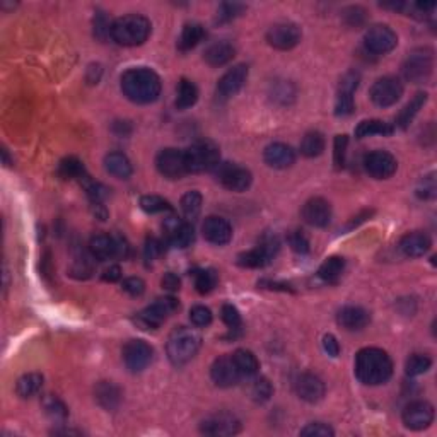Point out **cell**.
Listing matches in <instances>:
<instances>
[{"mask_svg":"<svg viewBox=\"0 0 437 437\" xmlns=\"http://www.w3.org/2000/svg\"><path fill=\"white\" fill-rule=\"evenodd\" d=\"M347 145H349V137H347V135H337V137H335L333 161H335V166H337V169L345 168Z\"/></svg>","mask_w":437,"mask_h":437,"instance_id":"cell-50","label":"cell"},{"mask_svg":"<svg viewBox=\"0 0 437 437\" xmlns=\"http://www.w3.org/2000/svg\"><path fill=\"white\" fill-rule=\"evenodd\" d=\"M360 82V75L356 70H350L342 77L340 86L337 93V103H335V113L338 116H349L353 113V93L357 91Z\"/></svg>","mask_w":437,"mask_h":437,"instance_id":"cell-18","label":"cell"},{"mask_svg":"<svg viewBox=\"0 0 437 437\" xmlns=\"http://www.w3.org/2000/svg\"><path fill=\"white\" fill-rule=\"evenodd\" d=\"M122 278V269L118 265H113L109 269L104 270L103 273V280L106 282H118Z\"/></svg>","mask_w":437,"mask_h":437,"instance_id":"cell-60","label":"cell"},{"mask_svg":"<svg viewBox=\"0 0 437 437\" xmlns=\"http://www.w3.org/2000/svg\"><path fill=\"white\" fill-rule=\"evenodd\" d=\"M58 175L62 176L63 180H81V182L86 178V176H88L86 175L84 164H82L81 161L74 156L65 157V159L60 163Z\"/></svg>","mask_w":437,"mask_h":437,"instance_id":"cell-40","label":"cell"},{"mask_svg":"<svg viewBox=\"0 0 437 437\" xmlns=\"http://www.w3.org/2000/svg\"><path fill=\"white\" fill-rule=\"evenodd\" d=\"M150 21L141 14H128L118 17L111 24V38L122 47L144 45L150 35Z\"/></svg>","mask_w":437,"mask_h":437,"instance_id":"cell-3","label":"cell"},{"mask_svg":"<svg viewBox=\"0 0 437 437\" xmlns=\"http://www.w3.org/2000/svg\"><path fill=\"white\" fill-rule=\"evenodd\" d=\"M417 195H419L420 198H425V200H429V198H434L436 197V178L434 175H429L425 176L424 180H422L419 188H417Z\"/></svg>","mask_w":437,"mask_h":437,"instance_id":"cell-55","label":"cell"},{"mask_svg":"<svg viewBox=\"0 0 437 437\" xmlns=\"http://www.w3.org/2000/svg\"><path fill=\"white\" fill-rule=\"evenodd\" d=\"M221 318H222V321H224L225 325L231 328L232 331L239 330L241 325H243V321H241L239 311H237V308L232 306V304H224V306H222Z\"/></svg>","mask_w":437,"mask_h":437,"instance_id":"cell-49","label":"cell"},{"mask_svg":"<svg viewBox=\"0 0 437 437\" xmlns=\"http://www.w3.org/2000/svg\"><path fill=\"white\" fill-rule=\"evenodd\" d=\"M244 9L246 7L243 6V3H236V2H225L222 3L221 7H218L217 10V19L221 22H229L232 21V19L239 17L241 14L244 13Z\"/></svg>","mask_w":437,"mask_h":437,"instance_id":"cell-47","label":"cell"},{"mask_svg":"<svg viewBox=\"0 0 437 437\" xmlns=\"http://www.w3.org/2000/svg\"><path fill=\"white\" fill-rule=\"evenodd\" d=\"M154 350L144 340H130L123 347V363L132 372H142L152 363Z\"/></svg>","mask_w":437,"mask_h":437,"instance_id":"cell-15","label":"cell"},{"mask_svg":"<svg viewBox=\"0 0 437 437\" xmlns=\"http://www.w3.org/2000/svg\"><path fill=\"white\" fill-rule=\"evenodd\" d=\"M195 287L200 294H209L217 285V273L212 269H200L193 272Z\"/></svg>","mask_w":437,"mask_h":437,"instance_id":"cell-43","label":"cell"},{"mask_svg":"<svg viewBox=\"0 0 437 437\" xmlns=\"http://www.w3.org/2000/svg\"><path fill=\"white\" fill-rule=\"evenodd\" d=\"M43 388V376L38 372H28V374L21 376L16 383V393L21 398H33Z\"/></svg>","mask_w":437,"mask_h":437,"instance_id":"cell-33","label":"cell"},{"mask_svg":"<svg viewBox=\"0 0 437 437\" xmlns=\"http://www.w3.org/2000/svg\"><path fill=\"white\" fill-rule=\"evenodd\" d=\"M323 349H325V352L330 357H338V353H340V344H338L337 338L330 333L323 337Z\"/></svg>","mask_w":437,"mask_h":437,"instance_id":"cell-58","label":"cell"},{"mask_svg":"<svg viewBox=\"0 0 437 437\" xmlns=\"http://www.w3.org/2000/svg\"><path fill=\"white\" fill-rule=\"evenodd\" d=\"M161 285H163V289H166L168 292H176L180 289V285H182V282H180L178 275L168 272V273H164L163 280H161Z\"/></svg>","mask_w":437,"mask_h":437,"instance_id":"cell-59","label":"cell"},{"mask_svg":"<svg viewBox=\"0 0 437 437\" xmlns=\"http://www.w3.org/2000/svg\"><path fill=\"white\" fill-rule=\"evenodd\" d=\"M216 169L218 182L222 183V186H225L231 191H246L251 186V182H253L250 169L243 168V166L225 163L218 164Z\"/></svg>","mask_w":437,"mask_h":437,"instance_id":"cell-13","label":"cell"},{"mask_svg":"<svg viewBox=\"0 0 437 437\" xmlns=\"http://www.w3.org/2000/svg\"><path fill=\"white\" fill-rule=\"evenodd\" d=\"M263 159L265 163L273 169H287L296 163V152L292 150L291 145L282 144V142H275L270 144L263 152Z\"/></svg>","mask_w":437,"mask_h":437,"instance_id":"cell-26","label":"cell"},{"mask_svg":"<svg viewBox=\"0 0 437 437\" xmlns=\"http://www.w3.org/2000/svg\"><path fill=\"white\" fill-rule=\"evenodd\" d=\"M180 310L178 299H175L173 296L159 297V299L154 301L150 306H147L145 310H142L135 318V323L138 326H142L144 330H157L169 316L175 315Z\"/></svg>","mask_w":437,"mask_h":437,"instance_id":"cell-5","label":"cell"},{"mask_svg":"<svg viewBox=\"0 0 437 437\" xmlns=\"http://www.w3.org/2000/svg\"><path fill=\"white\" fill-rule=\"evenodd\" d=\"M294 390L301 400L308 403H318L325 397V383L311 372H303L297 376L294 381Z\"/></svg>","mask_w":437,"mask_h":437,"instance_id":"cell-22","label":"cell"},{"mask_svg":"<svg viewBox=\"0 0 437 437\" xmlns=\"http://www.w3.org/2000/svg\"><path fill=\"white\" fill-rule=\"evenodd\" d=\"M338 325L349 331H359L371 323V315L360 306H345L337 315Z\"/></svg>","mask_w":437,"mask_h":437,"instance_id":"cell-27","label":"cell"},{"mask_svg":"<svg viewBox=\"0 0 437 437\" xmlns=\"http://www.w3.org/2000/svg\"><path fill=\"white\" fill-rule=\"evenodd\" d=\"M89 251L93 258L100 262H108V260L118 258V256L128 255V244L123 237L109 236V235H94L89 241Z\"/></svg>","mask_w":437,"mask_h":437,"instance_id":"cell-9","label":"cell"},{"mask_svg":"<svg viewBox=\"0 0 437 437\" xmlns=\"http://www.w3.org/2000/svg\"><path fill=\"white\" fill-rule=\"evenodd\" d=\"M157 171L169 180H180L188 175L186 159H184V150L180 149H163L156 157Z\"/></svg>","mask_w":437,"mask_h":437,"instance_id":"cell-12","label":"cell"},{"mask_svg":"<svg viewBox=\"0 0 437 437\" xmlns=\"http://www.w3.org/2000/svg\"><path fill=\"white\" fill-rule=\"evenodd\" d=\"M273 393L272 384L267 378H256L253 383H251V398L258 403H265L270 400Z\"/></svg>","mask_w":437,"mask_h":437,"instance_id":"cell-46","label":"cell"},{"mask_svg":"<svg viewBox=\"0 0 437 437\" xmlns=\"http://www.w3.org/2000/svg\"><path fill=\"white\" fill-rule=\"evenodd\" d=\"M278 248H280V243H278L277 236H265L260 241L258 246L237 256V265L244 267V269H263L272 262Z\"/></svg>","mask_w":437,"mask_h":437,"instance_id":"cell-8","label":"cell"},{"mask_svg":"<svg viewBox=\"0 0 437 437\" xmlns=\"http://www.w3.org/2000/svg\"><path fill=\"white\" fill-rule=\"evenodd\" d=\"M232 359H235L237 369H239V372L243 376H248V378H251V376L258 374L260 363L251 350L237 349L236 352L232 353Z\"/></svg>","mask_w":437,"mask_h":437,"instance_id":"cell-35","label":"cell"},{"mask_svg":"<svg viewBox=\"0 0 437 437\" xmlns=\"http://www.w3.org/2000/svg\"><path fill=\"white\" fill-rule=\"evenodd\" d=\"M395 132V127L390 123L383 122V120H364L356 128V137L365 138L372 137V135H391Z\"/></svg>","mask_w":437,"mask_h":437,"instance_id":"cell-36","label":"cell"},{"mask_svg":"<svg viewBox=\"0 0 437 437\" xmlns=\"http://www.w3.org/2000/svg\"><path fill=\"white\" fill-rule=\"evenodd\" d=\"M161 251H163V244H161V241L156 239V237H147L145 250H144L145 262L152 263L154 260L161 255Z\"/></svg>","mask_w":437,"mask_h":437,"instance_id":"cell-57","label":"cell"},{"mask_svg":"<svg viewBox=\"0 0 437 437\" xmlns=\"http://www.w3.org/2000/svg\"><path fill=\"white\" fill-rule=\"evenodd\" d=\"M303 218L312 228H326L331 222V205L325 198L315 197L303 207Z\"/></svg>","mask_w":437,"mask_h":437,"instance_id":"cell-24","label":"cell"},{"mask_svg":"<svg viewBox=\"0 0 437 437\" xmlns=\"http://www.w3.org/2000/svg\"><path fill=\"white\" fill-rule=\"evenodd\" d=\"M184 159H186L188 173L212 171L218 166L221 152L212 142H197L184 150Z\"/></svg>","mask_w":437,"mask_h":437,"instance_id":"cell-6","label":"cell"},{"mask_svg":"<svg viewBox=\"0 0 437 437\" xmlns=\"http://www.w3.org/2000/svg\"><path fill=\"white\" fill-rule=\"evenodd\" d=\"M364 168L372 178L388 180L397 173L398 163L393 154L386 150H372L364 157Z\"/></svg>","mask_w":437,"mask_h":437,"instance_id":"cell-16","label":"cell"},{"mask_svg":"<svg viewBox=\"0 0 437 437\" xmlns=\"http://www.w3.org/2000/svg\"><path fill=\"white\" fill-rule=\"evenodd\" d=\"M161 79L154 70L147 67H137V69H128L122 75V91L132 103L149 104L159 97Z\"/></svg>","mask_w":437,"mask_h":437,"instance_id":"cell-1","label":"cell"},{"mask_svg":"<svg viewBox=\"0 0 437 437\" xmlns=\"http://www.w3.org/2000/svg\"><path fill=\"white\" fill-rule=\"evenodd\" d=\"M425 103H427V94L417 93L415 96H413V100L410 101V103L402 109L400 115L397 116V127L402 128V130L408 128L410 123H412L413 118L419 115V111L424 108Z\"/></svg>","mask_w":437,"mask_h":437,"instance_id":"cell-32","label":"cell"},{"mask_svg":"<svg viewBox=\"0 0 437 437\" xmlns=\"http://www.w3.org/2000/svg\"><path fill=\"white\" fill-rule=\"evenodd\" d=\"M287 241H289V246H291L296 253L306 255L308 251H310V241H308V237L304 236L301 231L291 232V235L287 236Z\"/></svg>","mask_w":437,"mask_h":437,"instance_id":"cell-53","label":"cell"},{"mask_svg":"<svg viewBox=\"0 0 437 437\" xmlns=\"http://www.w3.org/2000/svg\"><path fill=\"white\" fill-rule=\"evenodd\" d=\"M372 103L376 106H381V108H388V106H393L395 103L400 101V97L403 96V84L400 82V79L397 77H381L372 84L371 93Z\"/></svg>","mask_w":437,"mask_h":437,"instance_id":"cell-11","label":"cell"},{"mask_svg":"<svg viewBox=\"0 0 437 437\" xmlns=\"http://www.w3.org/2000/svg\"><path fill=\"white\" fill-rule=\"evenodd\" d=\"M403 424L406 429H412V431H424L434 420V406L429 402L417 400L412 402L410 405L405 406L403 410Z\"/></svg>","mask_w":437,"mask_h":437,"instance_id":"cell-17","label":"cell"},{"mask_svg":"<svg viewBox=\"0 0 437 437\" xmlns=\"http://www.w3.org/2000/svg\"><path fill=\"white\" fill-rule=\"evenodd\" d=\"M43 408L47 412V415L55 422H63L67 419V415H69L65 403L60 400V398L54 397V395H47L43 398Z\"/></svg>","mask_w":437,"mask_h":437,"instance_id":"cell-42","label":"cell"},{"mask_svg":"<svg viewBox=\"0 0 437 437\" xmlns=\"http://www.w3.org/2000/svg\"><path fill=\"white\" fill-rule=\"evenodd\" d=\"M141 209L147 214H161V212H173V207L169 205L168 200L157 195H145L141 198Z\"/></svg>","mask_w":437,"mask_h":437,"instance_id":"cell-45","label":"cell"},{"mask_svg":"<svg viewBox=\"0 0 437 437\" xmlns=\"http://www.w3.org/2000/svg\"><path fill=\"white\" fill-rule=\"evenodd\" d=\"M236 50L231 43L228 41H217V43L210 45L203 54V60L209 63L210 67H222L225 63L231 62L235 58Z\"/></svg>","mask_w":437,"mask_h":437,"instance_id":"cell-29","label":"cell"},{"mask_svg":"<svg viewBox=\"0 0 437 437\" xmlns=\"http://www.w3.org/2000/svg\"><path fill=\"white\" fill-rule=\"evenodd\" d=\"M345 270V260L342 256H330V258L325 260L319 267L318 275L321 280L328 282V284H335L338 282V278L342 277Z\"/></svg>","mask_w":437,"mask_h":437,"instance_id":"cell-34","label":"cell"},{"mask_svg":"<svg viewBox=\"0 0 437 437\" xmlns=\"http://www.w3.org/2000/svg\"><path fill=\"white\" fill-rule=\"evenodd\" d=\"M393 374V363L381 349L367 347L356 356V376L363 384L379 386Z\"/></svg>","mask_w":437,"mask_h":437,"instance_id":"cell-2","label":"cell"},{"mask_svg":"<svg viewBox=\"0 0 437 437\" xmlns=\"http://www.w3.org/2000/svg\"><path fill=\"white\" fill-rule=\"evenodd\" d=\"M88 178L89 176H86L82 182H84V186H86V191H88L89 200L93 202V205H96V203H103L104 198L108 197V188L103 186L101 183L91 182V180H88Z\"/></svg>","mask_w":437,"mask_h":437,"instance_id":"cell-48","label":"cell"},{"mask_svg":"<svg viewBox=\"0 0 437 437\" xmlns=\"http://www.w3.org/2000/svg\"><path fill=\"white\" fill-rule=\"evenodd\" d=\"M431 237L422 231L408 232L400 241V251L405 256H408V258H420V256H424L431 250Z\"/></svg>","mask_w":437,"mask_h":437,"instance_id":"cell-28","label":"cell"},{"mask_svg":"<svg viewBox=\"0 0 437 437\" xmlns=\"http://www.w3.org/2000/svg\"><path fill=\"white\" fill-rule=\"evenodd\" d=\"M432 360L431 357L427 356H422V353H413L406 359L405 364V371L408 376H422L431 369Z\"/></svg>","mask_w":437,"mask_h":437,"instance_id":"cell-44","label":"cell"},{"mask_svg":"<svg viewBox=\"0 0 437 437\" xmlns=\"http://www.w3.org/2000/svg\"><path fill=\"white\" fill-rule=\"evenodd\" d=\"M104 168L111 176L118 180H128L132 176V163L130 159L122 152H109L104 157Z\"/></svg>","mask_w":437,"mask_h":437,"instance_id":"cell-31","label":"cell"},{"mask_svg":"<svg viewBox=\"0 0 437 437\" xmlns=\"http://www.w3.org/2000/svg\"><path fill=\"white\" fill-rule=\"evenodd\" d=\"M202 235L209 243L222 246L232 239V228L225 218L210 216L203 221Z\"/></svg>","mask_w":437,"mask_h":437,"instance_id":"cell-25","label":"cell"},{"mask_svg":"<svg viewBox=\"0 0 437 437\" xmlns=\"http://www.w3.org/2000/svg\"><path fill=\"white\" fill-rule=\"evenodd\" d=\"M197 100H198L197 86H195L191 81H188V79H182L178 86V96H176V101H175L176 109L183 111V109L191 108L195 103H197Z\"/></svg>","mask_w":437,"mask_h":437,"instance_id":"cell-38","label":"cell"},{"mask_svg":"<svg viewBox=\"0 0 437 437\" xmlns=\"http://www.w3.org/2000/svg\"><path fill=\"white\" fill-rule=\"evenodd\" d=\"M241 431V422L236 419L232 413H216V415L207 417L200 424V432L205 436L222 437V436H235Z\"/></svg>","mask_w":437,"mask_h":437,"instance_id":"cell-19","label":"cell"},{"mask_svg":"<svg viewBox=\"0 0 437 437\" xmlns=\"http://www.w3.org/2000/svg\"><path fill=\"white\" fill-rule=\"evenodd\" d=\"M164 232L168 237V243L175 248H182V250L191 246V243L195 241V231L191 222L182 221V218L175 216L164 221Z\"/></svg>","mask_w":437,"mask_h":437,"instance_id":"cell-20","label":"cell"},{"mask_svg":"<svg viewBox=\"0 0 437 437\" xmlns=\"http://www.w3.org/2000/svg\"><path fill=\"white\" fill-rule=\"evenodd\" d=\"M202 345L200 335L186 326H178L171 331L166 344L169 360L175 365H184L190 363L198 353Z\"/></svg>","mask_w":437,"mask_h":437,"instance_id":"cell-4","label":"cell"},{"mask_svg":"<svg viewBox=\"0 0 437 437\" xmlns=\"http://www.w3.org/2000/svg\"><path fill=\"white\" fill-rule=\"evenodd\" d=\"M123 291H125L128 296L132 297H138L145 292V282L138 277H128L123 280L122 284Z\"/></svg>","mask_w":437,"mask_h":437,"instance_id":"cell-54","label":"cell"},{"mask_svg":"<svg viewBox=\"0 0 437 437\" xmlns=\"http://www.w3.org/2000/svg\"><path fill=\"white\" fill-rule=\"evenodd\" d=\"M267 41L275 50H292L301 41L299 26L294 24V22H277L267 31Z\"/></svg>","mask_w":437,"mask_h":437,"instance_id":"cell-14","label":"cell"},{"mask_svg":"<svg viewBox=\"0 0 437 437\" xmlns=\"http://www.w3.org/2000/svg\"><path fill=\"white\" fill-rule=\"evenodd\" d=\"M365 48L371 54L376 55H386L391 50H395L398 45V36L390 26L386 24H374L365 31L364 36Z\"/></svg>","mask_w":437,"mask_h":437,"instance_id":"cell-10","label":"cell"},{"mask_svg":"<svg viewBox=\"0 0 437 437\" xmlns=\"http://www.w3.org/2000/svg\"><path fill=\"white\" fill-rule=\"evenodd\" d=\"M205 29H203L202 24H197V22H191V24H186L183 28L182 36L178 40V47L182 51H188L191 48L197 47L200 41H203L205 38Z\"/></svg>","mask_w":437,"mask_h":437,"instance_id":"cell-37","label":"cell"},{"mask_svg":"<svg viewBox=\"0 0 437 437\" xmlns=\"http://www.w3.org/2000/svg\"><path fill=\"white\" fill-rule=\"evenodd\" d=\"M210 376H212V381L221 388L236 386L243 378L232 356H222L214 360L212 367H210Z\"/></svg>","mask_w":437,"mask_h":437,"instance_id":"cell-21","label":"cell"},{"mask_svg":"<svg viewBox=\"0 0 437 437\" xmlns=\"http://www.w3.org/2000/svg\"><path fill=\"white\" fill-rule=\"evenodd\" d=\"M434 69V54L429 48H417L406 56L403 63V75L413 84L427 82Z\"/></svg>","mask_w":437,"mask_h":437,"instance_id":"cell-7","label":"cell"},{"mask_svg":"<svg viewBox=\"0 0 437 437\" xmlns=\"http://www.w3.org/2000/svg\"><path fill=\"white\" fill-rule=\"evenodd\" d=\"M190 319L195 326L205 328L212 323V312L205 306H195L190 311Z\"/></svg>","mask_w":437,"mask_h":437,"instance_id":"cell-52","label":"cell"},{"mask_svg":"<svg viewBox=\"0 0 437 437\" xmlns=\"http://www.w3.org/2000/svg\"><path fill=\"white\" fill-rule=\"evenodd\" d=\"M202 202H203L202 195L198 193L197 190H191V191H188V193L183 195L182 209H183L184 217L188 218V222H193L195 218L200 216Z\"/></svg>","mask_w":437,"mask_h":437,"instance_id":"cell-41","label":"cell"},{"mask_svg":"<svg viewBox=\"0 0 437 437\" xmlns=\"http://www.w3.org/2000/svg\"><path fill=\"white\" fill-rule=\"evenodd\" d=\"M94 395H96L97 403H100L104 410H116L118 408L120 402H122V391H120V388L111 381L97 383Z\"/></svg>","mask_w":437,"mask_h":437,"instance_id":"cell-30","label":"cell"},{"mask_svg":"<svg viewBox=\"0 0 437 437\" xmlns=\"http://www.w3.org/2000/svg\"><path fill=\"white\" fill-rule=\"evenodd\" d=\"M299 434L304 437H331L335 436V431L323 422H312V424H308Z\"/></svg>","mask_w":437,"mask_h":437,"instance_id":"cell-51","label":"cell"},{"mask_svg":"<svg viewBox=\"0 0 437 437\" xmlns=\"http://www.w3.org/2000/svg\"><path fill=\"white\" fill-rule=\"evenodd\" d=\"M325 137L319 132H308L301 142V154L306 157H318L325 150Z\"/></svg>","mask_w":437,"mask_h":437,"instance_id":"cell-39","label":"cell"},{"mask_svg":"<svg viewBox=\"0 0 437 437\" xmlns=\"http://www.w3.org/2000/svg\"><path fill=\"white\" fill-rule=\"evenodd\" d=\"M248 79V67L244 63L232 67L231 70H228L217 82V94L222 100H228V97L236 96L237 93L243 89L244 82Z\"/></svg>","mask_w":437,"mask_h":437,"instance_id":"cell-23","label":"cell"},{"mask_svg":"<svg viewBox=\"0 0 437 437\" xmlns=\"http://www.w3.org/2000/svg\"><path fill=\"white\" fill-rule=\"evenodd\" d=\"M91 273H93V265L88 258L75 260L72 269H70V275L77 278H88V277H91Z\"/></svg>","mask_w":437,"mask_h":437,"instance_id":"cell-56","label":"cell"}]
</instances>
